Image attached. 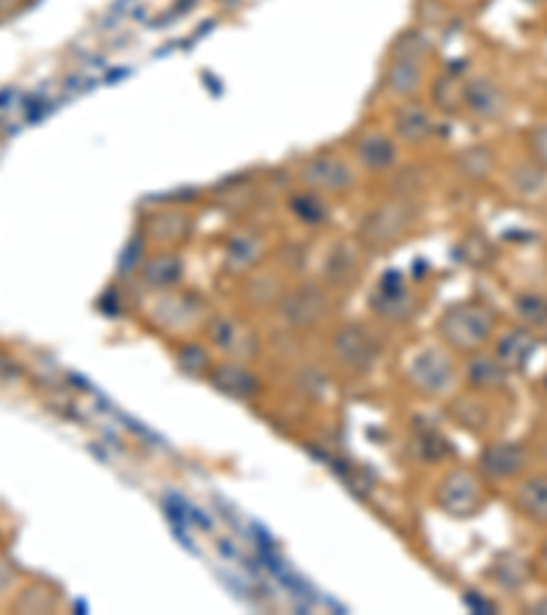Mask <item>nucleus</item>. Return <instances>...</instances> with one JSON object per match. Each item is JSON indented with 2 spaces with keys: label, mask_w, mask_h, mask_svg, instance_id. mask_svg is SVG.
<instances>
[{
  "label": "nucleus",
  "mask_w": 547,
  "mask_h": 615,
  "mask_svg": "<svg viewBox=\"0 0 547 615\" xmlns=\"http://www.w3.org/2000/svg\"><path fill=\"white\" fill-rule=\"evenodd\" d=\"M523 465H526V457H523L521 448L515 446H495L493 452H488V457H485V470H488L490 476H499V479L515 476Z\"/></svg>",
  "instance_id": "nucleus-11"
},
{
  "label": "nucleus",
  "mask_w": 547,
  "mask_h": 615,
  "mask_svg": "<svg viewBox=\"0 0 547 615\" xmlns=\"http://www.w3.org/2000/svg\"><path fill=\"white\" fill-rule=\"evenodd\" d=\"M449 490H452L449 501L455 512L468 514L479 503V490L477 485H474V479H468V476H457V479H452Z\"/></svg>",
  "instance_id": "nucleus-12"
},
{
  "label": "nucleus",
  "mask_w": 547,
  "mask_h": 615,
  "mask_svg": "<svg viewBox=\"0 0 547 615\" xmlns=\"http://www.w3.org/2000/svg\"><path fill=\"white\" fill-rule=\"evenodd\" d=\"M14 3H20V0H0V11H9Z\"/></svg>",
  "instance_id": "nucleus-16"
},
{
  "label": "nucleus",
  "mask_w": 547,
  "mask_h": 615,
  "mask_svg": "<svg viewBox=\"0 0 547 615\" xmlns=\"http://www.w3.org/2000/svg\"><path fill=\"white\" fill-rule=\"evenodd\" d=\"M463 104H466L468 113L477 115V118L493 121L506 110V93L504 88L495 86L490 77H474V80L463 88Z\"/></svg>",
  "instance_id": "nucleus-4"
},
{
  "label": "nucleus",
  "mask_w": 547,
  "mask_h": 615,
  "mask_svg": "<svg viewBox=\"0 0 547 615\" xmlns=\"http://www.w3.org/2000/svg\"><path fill=\"white\" fill-rule=\"evenodd\" d=\"M528 143H532L534 159H539V162H543L547 168V126H539V129H534L532 137H528Z\"/></svg>",
  "instance_id": "nucleus-15"
},
{
  "label": "nucleus",
  "mask_w": 547,
  "mask_h": 615,
  "mask_svg": "<svg viewBox=\"0 0 547 615\" xmlns=\"http://www.w3.org/2000/svg\"><path fill=\"white\" fill-rule=\"evenodd\" d=\"M493 329V315L479 304H457L441 320V331L457 348H477L479 342L488 340Z\"/></svg>",
  "instance_id": "nucleus-3"
},
{
  "label": "nucleus",
  "mask_w": 547,
  "mask_h": 615,
  "mask_svg": "<svg viewBox=\"0 0 547 615\" xmlns=\"http://www.w3.org/2000/svg\"><path fill=\"white\" fill-rule=\"evenodd\" d=\"M301 181L307 190L320 192V195H340L347 192L356 181L353 168L340 157V153H315L301 164Z\"/></svg>",
  "instance_id": "nucleus-2"
},
{
  "label": "nucleus",
  "mask_w": 547,
  "mask_h": 615,
  "mask_svg": "<svg viewBox=\"0 0 547 615\" xmlns=\"http://www.w3.org/2000/svg\"><path fill=\"white\" fill-rule=\"evenodd\" d=\"M358 271H362V252H358L356 243H340L326 258V276L334 285H347V282L356 280Z\"/></svg>",
  "instance_id": "nucleus-7"
},
{
  "label": "nucleus",
  "mask_w": 547,
  "mask_h": 615,
  "mask_svg": "<svg viewBox=\"0 0 547 615\" xmlns=\"http://www.w3.org/2000/svg\"><path fill=\"white\" fill-rule=\"evenodd\" d=\"M517 312L523 315L532 323H545L547 320V298L537 296V293H526V296H517Z\"/></svg>",
  "instance_id": "nucleus-14"
},
{
  "label": "nucleus",
  "mask_w": 547,
  "mask_h": 615,
  "mask_svg": "<svg viewBox=\"0 0 547 615\" xmlns=\"http://www.w3.org/2000/svg\"><path fill=\"white\" fill-rule=\"evenodd\" d=\"M192 230V219L190 216L179 214V210H170V214H157L148 219L146 232L148 238H153L162 247H170V243H179L181 238L190 236Z\"/></svg>",
  "instance_id": "nucleus-8"
},
{
  "label": "nucleus",
  "mask_w": 547,
  "mask_h": 615,
  "mask_svg": "<svg viewBox=\"0 0 547 615\" xmlns=\"http://www.w3.org/2000/svg\"><path fill=\"white\" fill-rule=\"evenodd\" d=\"M433 132H435L433 115H430V110L424 107V104L406 102L400 110H397L395 115L397 140H406V143H413V146H419V143L428 140Z\"/></svg>",
  "instance_id": "nucleus-6"
},
{
  "label": "nucleus",
  "mask_w": 547,
  "mask_h": 615,
  "mask_svg": "<svg viewBox=\"0 0 547 615\" xmlns=\"http://www.w3.org/2000/svg\"><path fill=\"white\" fill-rule=\"evenodd\" d=\"M517 506L537 523H547V479H532L517 492Z\"/></svg>",
  "instance_id": "nucleus-10"
},
{
  "label": "nucleus",
  "mask_w": 547,
  "mask_h": 615,
  "mask_svg": "<svg viewBox=\"0 0 547 615\" xmlns=\"http://www.w3.org/2000/svg\"><path fill=\"white\" fill-rule=\"evenodd\" d=\"M417 221V210L408 201H386L367 214L358 232V243L367 249H391L408 236Z\"/></svg>",
  "instance_id": "nucleus-1"
},
{
  "label": "nucleus",
  "mask_w": 547,
  "mask_h": 615,
  "mask_svg": "<svg viewBox=\"0 0 547 615\" xmlns=\"http://www.w3.org/2000/svg\"><path fill=\"white\" fill-rule=\"evenodd\" d=\"M543 558H545V569H547V545H545V553H543Z\"/></svg>",
  "instance_id": "nucleus-17"
},
{
  "label": "nucleus",
  "mask_w": 547,
  "mask_h": 615,
  "mask_svg": "<svg viewBox=\"0 0 547 615\" xmlns=\"http://www.w3.org/2000/svg\"><path fill=\"white\" fill-rule=\"evenodd\" d=\"M532 351H534V340L526 334V331H515V334H510L504 342H501V358L515 364V367H523V364L528 362V356H532Z\"/></svg>",
  "instance_id": "nucleus-13"
},
{
  "label": "nucleus",
  "mask_w": 547,
  "mask_h": 615,
  "mask_svg": "<svg viewBox=\"0 0 547 615\" xmlns=\"http://www.w3.org/2000/svg\"><path fill=\"white\" fill-rule=\"evenodd\" d=\"M353 153L367 170H389L397 162V140L386 132L369 129L358 137Z\"/></svg>",
  "instance_id": "nucleus-5"
},
{
  "label": "nucleus",
  "mask_w": 547,
  "mask_h": 615,
  "mask_svg": "<svg viewBox=\"0 0 547 615\" xmlns=\"http://www.w3.org/2000/svg\"><path fill=\"white\" fill-rule=\"evenodd\" d=\"M143 276H146V282L151 287H173L181 276L179 254L168 252V249L157 252L143 265Z\"/></svg>",
  "instance_id": "nucleus-9"
}]
</instances>
